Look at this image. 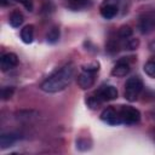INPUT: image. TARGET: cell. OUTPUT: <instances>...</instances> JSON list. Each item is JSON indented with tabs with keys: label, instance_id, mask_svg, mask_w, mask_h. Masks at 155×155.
<instances>
[{
	"label": "cell",
	"instance_id": "cell-24",
	"mask_svg": "<svg viewBox=\"0 0 155 155\" xmlns=\"http://www.w3.org/2000/svg\"><path fill=\"white\" fill-rule=\"evenodd\" d=\"M1 2H2V5H6L7 4V0H1Z\"/></svg>",
	"mask_w": 155,
	"mask_h": 155
},
{
	"label": "cell",
	"instance_id": "cell-22",
	"mask_svg": "<svg viewBox=\"0 0 155 155\" xmlns=\"http://www.w3.org/2000/svg\"><path fill=\"white\" fill-rule=\"evenodd\" d=\"M17 2H21L28 11H31L33 10V0H15Z\"/></svg>",
	"mask_w": 155,
	"mask_h": 155
},
{
	"label": "cell",
	"instance_id": "cell-20",
	"mask_svg": "<svg viewBox=\"0 0 155 155\" xmlns=\"http://www.w3.org/2000/svg\"><path fill=\"white\" fill-rule=\"evenodd\" d=\"M82 70H86V71H90V73H97L99 70V62L93 61L91 63L84 64L82 65Z\"/></svg>",
	"mask_w": 155,
	"mask_h": 155
},
{
	"label": "cell",
	"instance_id": "cell-8",
	"mask_svg": "<svg viewBox=\"0 0 155 155\" xmlns=\"http://www.w3.org/2000/svg\"><path fill=\"white\" fill-rule=\"evenodd\" d=\"M96 73H90L86 70H82V73L79 74L78 76V85L82 90H88L94 85L96 81Z\"/></svg>",
	"mask_w": 155,
	"mask_h": 155
},
{
	"label": "cell",
	"instance_id": "cell-14",
	"mask_svg": "<svg viewBox=\"0 0 155 155\" xmlns=\"http://www.w3.org/2000/svg\"><path fill=\"white\" fill-rule=\"evenodd\" d=\"M59 36H61V30H59V28L57 25H54V27H52L47 31V34H46V41L48 44H56L59 40Z\"/></svg>",
	"mask_w": 155,
	"mask_h": 155
},
{
	"label": "cell",
	"instance_id": "cell-18",
	"mask_svg": "<svg viewBox=\"0 0 155 155\" xmlns=\"http://www.w3.org/2000/svg\"><path fill=\"white\" fill-rule=\"evenodd\" d=\"M144 71L147 75H149L150 78H155V59L148 61L144 64Z\"/></svg>",
	"mask_w": 155,
	"mask_h": 155
},
{
	"label": "cell",
	"instance_id": "cell-4",
	"mask_svg": "<svg viewBox=\"0 0 155 155\" xmlns=\"http://www.w3.org/2000/svg\"><path fill=\"white\" fill-rule=\"evenodd\" d=\"M93 96L101 102H109V101H114L117 98V90L111 86V85H102L94 93Z\"/></svg>",
	"mask_w": 155,
	"mask_h": 155
},
{
	"label": "cell",
	"instance_id": "cell-9",
	"mask_svg": "<svg viewBox=\"0 0 155 155\" xmlns=\"http://www.w3.org/2000/svg\"><path fill=\"white\" fill-rule=\"evenodd\" d=\"M17 64H18V57L16 53H12V52L5 53L0 59V68L2 71L13 69L15 67H17Z\"/></svg>",
	"mask_w": 155,
	"mask_h": 155
},
{
	"label": "cell",
	"instance_id": "cell-17",
	"mask_svg": "<svg viewBox=\"0 0 155 155\" xmlns=\"http://www.w3.org/2000/svg\"><path fill=\"white\" fill-rule=\"evenodd\" d=\"M138 46H139V40L138 39H134V38H128V39H126L125 40V42H124V45H122V47L125 48V50H137L138 48Z\"/></svg>",
	"mask_w": 155,
	"mask_h": 155
},
{
	"label": "cell",
	"instance_id": "cell-6",
	"mask_svg": "<svg viewBox=\"0 0 155 155\" xmlns=\"http://www.w3.org/2000/svg\"><path fill=\"white\" fill-rule=\"evenodd\" d=\"M155 28V15L154 13H144L139 17L138 29L142 34H148L153 31Z\"/></svg>",
	"mask_w": 155,
	"mask_h": 155
},
{
	"label": "cell",
	"instance_id": "cell-3",
	"mask_svg": "<svg viewBox=\"0 0 155 155\" xmlns=\"http://www.w3.org/2000/svg\"><path fill=\"white\" fill-rule=\"evenodd\" d=\"M119 116L121 120V124L125 125H134L139 122L140 120V113L138 109L131 107V105H120L117 109Z\"/></svg>",
	"mask_w": 155,
	"mask_h": 155
},
{
	"label": "cell",
	"instance_id": "cell-1",
	"mask_svg": "<svg viewBox=\"0 0 155 155\" xmlns=\"http://www.w3.org/2000/svg\"><path fill=\"white\" fill-rule=\"evenodd\" d=\"M74 76V65L68 63L63 65L61 69L56 70L52 75H50L41 85L40 88L47 93H56L67 88Z\"/></svg>",
	"mask_w": 155,
	"mask_h": 155
},
{
	"label": "cell",
	"instance_id": "cell-15",
	"mask_svg": "<svg viewBox=\"0 0 155 155\" xmlns=\"http://www.w3.org/2000/svg\"><path fill=\"white\" fill-rule=\"evenodd\" d=\"M23 21H24L23 15L19 11H13L11 13V16H10V19H8L11 27H13V28H18L19 25H22Z\"/></svg>",
	"mask_w": 155,
	"mask_h": 155
},
{
	"label": "cell",
	"instance_id": "cell-19",
	"mask_svg": "<svg viewBox=\"0 0 155 155\" xmlns=\"http://www.w3.org/2000/svg\"><path fill=\"white\" fill-rule=\"evenodd\" d=\"M120 48V42L119 40H114V39H110L107 44V51H109L110 53H115L117 52Z\"/></svg>",
	"mask_w": 155,
	"mask_h": 155
},
{
	"label": "cell",
	"instance_id": "cell-21",
	"mask_svg": "<svg viewBox=\"0 0 155 155\" xmlns=\"http://www.w3.org/2000/svg\"><path fill=\"white\" fill-rule=\"evenodd\" d=\"M13 91H15V88H13L12 86H6V87H4V88L1 90V97H2V99H4V101L10 99V98L12 97V94H13Z\"/></svg>",
	"mask_w": 155,
	"mask_h": 155
},
{
	"label": "cell",
	"instance_id": "cell-16",
	"mask_svg": "<svg viewBox=\"0 0 155 155\" xmlns=\"http://www.w3.org/2000/svg\"><path fill=\"white\" fill-rule=\"evenodd\" d=\"M132 34H133V29L130 25H122L117 30V36L120 40H126L128 38H131Z\"/></svg>",
	"mask_w": 155,
	"mask_h": 155
},
{
	"label": "cell",
	"instance_id": "cell-23",
	"mask_svg": "<svg viewBox=\"0 0 155 155\" xmlns=\"http://www.w3.org/2000/svg\"><path fill=\"white\" fill-rule=\"evenodd\" d=\"M149 50H150L151 52H155V40L149 44Z\"/></svg>",
	"mask_w": 155,
	"mask_h": 155
},
{
	"label": "cell",
	"instance_id": "cell-10",
	"mask_svg": "<svg viewBox=\"0 0 155 155\" xmlns=\"http://www.w3.org/2000/svg\"><path fill=\"white\" fill-rule=\"evenodd\" d=\"M130 70H131L130 64L126 61H119L111 69V75L116 78H122V76H126L130 73Z\"/></svg>",
	"mask_w": 155,
	"mask_h": 155
},
{
	"label": "cell",
	"instance_id": "cell-12",
	"mask_svg": "<svg viewBox=\"0 0 155 155\" xmlns=\"http://www.w3.org/2000/svg\"><path fill=\"white\" fill-rule=\"evenodd\" d=\"M18 139H19V136L16 133H4L0 137V148L6 149L8 147H12Z\"/></svg>",
	"mask_w": 155,
	"mask_h": 155
},
{
	"label": "cell",
	"instance_id": "cell-11",
	"mask_svg": "<svg viewBox=\"0 0 155 155\" xmlns=\"http://www.w3.org/2000/svg\"><path fill=\"white\" fill-rule=\"evenodd\" d=\"M92 5V0H67V6L71 11H81Z\"/></svg>",
	"mask_w": 155,
	"mask_h": 155
},
{
	"label": "cell",
	"instance_id": "cell-13",
	"mask_svg": "<svg viewBox=\"0 0 155 155\" xmlns=\"http://www.w3.org/2000/svg\"><path fill=\"white\" fill-rule=\"evenodd\" d=\"M21 39L24 44H30L34 39V27L31 24L25 25L22 30H21Z\"/></svg>",
	"mask_w": 155,
	"mask_h": 155
},
{
	"label": "cell",
	"instance_id": "cell-5",
	"mask_svg": "<svg viewBox=\"0 0 155 155\" xmlns=\"http://www.w3.org/2000/svg\"><path fill=\"white\" fill-rule=\"evenodd\" d=\"M119 4L120 0H104L99 8L102 17H104L105 19L114 18L119 11Z\"/></svg>",
	"mask_w": 155,
	"mask_h": 155
},
{
	"label": "cell",
	"instance_id": "cell-7",
	"mask_svg": "<svg viewBox=\"0 0 155 155\" xmlns=\"http://www.w3.org/2000/svg\"><path fill=\"white\" fill-rule=\"evenodd\" d=\"M101 119H102V121H104V122H107L108 125H111V126H116V125L121 124V120H120V116H119V111L114 107H107L102 111Z\"/></svg>",
	"mask_w": 155,
	"mask_h": 155
},
{
	"label": "cell",
	"instance_id": "cell-2",
	"mask_svg": "<svg viewBox=\"0 0 155 155\" xmlns=\"http://www.w3.org/2000/svg\"><path fill=\"white\" fill-rule=\"evenodd\" d=\"M143 90V81L139 76H131L125 84V98L128 102L137 101L139 93Z\"/></svg>",
	"mask_w": 155,
	"mask_h": 155
}]
</instances>
